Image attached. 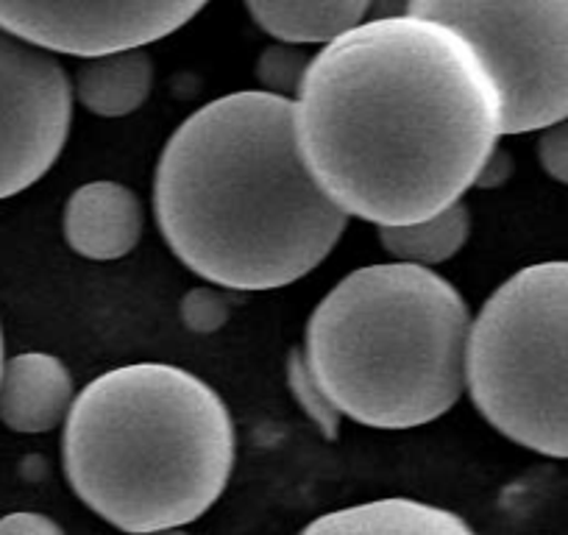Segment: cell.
Returning a JSON list of instances; mask_svg holds the SVG:
<instances>
[{"instance_id":"obj_1","label":"cell","mask_w":568,"mask_h":535,"mask_svg":"<svg viewBox=\"0 0 568 535\" xmlns=\"http://www.w3.org/2000/svg\"><path fill=\"white\" fill-rule=\"evenodd\" d=\"M293 101L315 182L376 229L463 201L505 134L499 84L471 42L409 12L321 46Z\"/></svg>"},{"instance_id":"obj_2","label":"cell","mask_w":568,"mask_h":535,"mask_svg":"<svg viewBox=\"0 0 568 535\" xmlns=\"http://www.w3.org/2000/svg\"><path fill=\"white\" fill-rule=\"evenodd\" d=\"M154 210L173 254L226 291L304 280L348 223L304 162L296 101L265 90L215 98L173 131Z\"/></svg>"},{"instance_id":"obj_3","label":"cell","mask_w":568,"mask_h":535,"mask_svg":"<svg viewBox=\"0 0 568 535\" xmlns=\"http://www.w3.org/2000/svg\"><path fill=\"white\" fill-rule=\"evenodd\" d=\"M237 433L221 393L171 363L103 371L75 393L62 435L73 494L140 535L199 522L223 496Z\"/></svg>"},{"instance_id":"obj_4","label":"cell","mask_w":568,"mask_h":535,"mask_svg":"<svg viewBox=\"0 0 568 535\" xmlns=\"http://www.w3.org/2000/svg\"><path fill=\"white\" fill-rule=\"evenodd\" d=\"M471 310L435 268L363 265L307 321L304 357L337 411L371 430H415L466 391Z\"/></svg>"},{"instance_id":"obj_5","label":"cell","mask_w":568,"mask_h":535,"mask_svg":"<svg viewBox=\"0 0 568 535\" xmlns=\"http://www.w3.org/2000/svg\"><path fill=\"white\" fill-rule=\"evenodd\" d=\"M466 391L513 444L568 457V260L501 282L471 321Z\"/></svg>"},{"instance_id":"obj_6","label":"cell","mask_w":568,"mask_h":535,"mask_svg":"<svg viewBox=\"0 0 568 535\" xmlns=\"http://www.w3.org/2000/svg\"><path fill=\"white\" fill-rule=\"evenodd\" d=\"M404 12L438 20L483 57L505 101V134L568 114V0H407Z\"/></svg>"},{"instance_id":"obj_7","label":"cell","mask_w":568,"mask_h":535,"mask_svg":"<svg viewBox=\"0 0 568 535\" xmlns=\"http://www.w3.org/2000/svg\"><path fill=\"white\" fill-rule=\"evenodd\" d=\"M73 81L59 57L0 26V201L34 188L62 157Z\"/></svg>"},{"instance_id":"obj_8","label":"cell","mask_w":568,"mask_h":535,"mask_svg":"<svg viewBox=\"0 0 568 535\" xmlns=\"http://www.w3.org/2000/svg\"><path fill=\"white\" fill-rule=\"evenodd\" d=\"M210 0H0V26L68 57L145 48L176 34Z\"/></svg>"},{"instance_id":"obj_9","label":"cell","mask_w":568,"mask_h":535,"mask_svg":"<svg viewBox=\"0 0 568 535\" xmlns=\"http://www.w3.org/2000/svg\"><path fill=\"white\" fill-rule=\"evenodd\" d=\"M145 206L123 182L95 179L75 190L64 206V238L84 260L112 262L136 249Z\"/></svg>"},{"instance_id":"obj_10","label":"cell","mask_w":568,"mask_h":535,"mask_svg":"<svg viewBox=\"0 0 568 535\" xmlns=\"http://www.w3.org/2000/svg\"><path fill=\"white\" fill-rule=\"evenodd\" d=\"M73 402V374L57 354L23 352L3 363L0 424L12 433H51L68 422Z\"/></svg>"},{"instance_id":"obj_11","label":"cell","mask_w":568,"mask_h":535,"mask_svg":"<svg viewBox=\"0 0 568 535\" xmlns=\"http://www.w3.org/2000/svg\"><path fill=\"white\" fill-rule=\"evenodd\" d=\"M298 535H477L455 511L429 502L387 496L313 518Z\"/></svg>"},{"instance_id":"obj_12","label":"cell","mask_w":568,"mask_h":535,"mask_svg":"<svg viewBox=\"0 0 568 535\" xmlns=\"http://www.w3.org/2000/svg\"><path fill=\"white\" fill-rule=\"evenodd\" d=\"M154 90V62L145 48L87 57L75 70L73 92L95 118H125L149 101Z\"/></svg>"},{"instance_id":"obj_13","label":"cell","mask_w":568,"mask_h":535,"mask_svg":"<svg viewBox=\"0 0 568 535\" xmlns=\"http://www.w3.org/2000/svg\"><path fill=\"white\" fill-rule=\"evenodd\" d=\"M376 0H245L265 34L291 46H326L365 23Z\"/></svg>"},{"instance_id":"obj_14","label":"cell","mask_w":568,"mask_h":535,"mask_svg":"<svg viewBox=\"0 0 568 535\" xmlns=\"http://www.w3.org/2000/svg\"><path fill=\"white\" fill-rule=\"evenodd\" d=\"M471 234V212L463 201L446 206L438 215L404 226H379V240L398 262L435 268L460 254Z\"/></svg>"},{"instance_id":"obj_15","label":"cell","mask_w":568,"mask_h":535,"mask_svg":"<svg viewBox=\"0 0 568 535\" xmlns=\"http://www.w3.org/2000/svg\"><path fill=\"white\" fill-rule=\"evenodd\" d=\"M284 376H287V385H291L293 396H296L298 407L304 411V416L321 430V435L329 441L337 438L341 433V422H343V413L337 411L335 402L329 398V393L321 387L318 376L313 374L310 369L307 357L304 352H293L287 357V369H284Z\"/></svg>"},{"instance_id":"obj_16","label":"cell","mask_w":568,"mask_h":535,"mask_svg":"<svg viewBox=\"0 0 568 535\" xmlns=\"http://www.w3.org/2000/svg\"><path fill=\"white\" fill-rule=\"evenodd\" d=\"M313 57L302 51V46H291V42H278L262 51L260 62H256V79H260L262 90L273 92V95L296 98L302 90V81L307 75Z\"/></svg>"},{"instance_id":"obj_17","label":"cell","mask_w":568,"mask_h":535,"mask_svg":"<svg viewBox=\"0 0 568 535\" xmlns=\"http://www.w3.org/2000/svg\"><path fill=\"white\" fill-rule=\"evenodd\" d=\"M229 313H232L229 299L223 296V291H217V285L193 287L182 299V321L195 335H212V332L223 330Z\"/></svg>"},{"instance_id":"obj_18","label":"cell","mask_w":568,"mask_h":535,"mask_svg":"<svg viewBox=\"0 0 568 535\" xmlns=\"http://www.w3.org/2000/svg\"><path fill=\"white\" fill-rule=\"evenodd\" d=\"M538 160L555 182L568 184V114L557 123L540 129Z\"/></svg>"},{"instance_id":"obj_19","label":"cell","mask_w":568,"mask_h":535,"mask_svg":"<svg viewBox=\"0 0 568 535\" xmlns=\"http://www.w3.org/2000/svg\"><path fill=\"white\" fill-rule=\"evenodd\" d=\"M0 535H68L62 524L53 522L45 513L18 511L0 518Z\"/></svg>"},{"instance_id":"obj_20","label":"cell","mask_w":568,"mask_h":535,"mask_svg":"<svg viewBox=\"0 0 568 535\" xmlns=\"http://www.w3.org/2000/svg\"><path fill=\"white\" fill-rule=\"evenodd\" d=\"M140 535H190L184 527H168V529H151V533H140Z\"/></svg>"},{"instance_id":"obj_21","label":"cell","mask_w":568,"mask_h":535,"mask_svg":"<svg viewBox=\"0 0 568 535\" xmlns=\"http://www.w3.org/2000/svg\"><path fill=\"white\" fill-rule=\"evenodd\" d=\"M0 374H3V332H0Z\"/></svg>"}]
</instances>
